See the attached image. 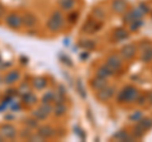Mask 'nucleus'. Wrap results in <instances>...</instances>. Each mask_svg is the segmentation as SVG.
Returning a JSON list of instances; mask_svg holds the SVG:
<instances>
[{"label": "nucleus", "instance_id": "nucleus-1", "mask_svg": "<svg viewBox=\"0 0 152 142\" xmlns=\"http://www.w3.org/2000/svg\"><path fill=\"white\" fill-rule=\"evenodd\" d=\"M138 89L134 88V86H126L123 88L122 90L118 93L117 95V102L119 104H123V103H134L137 97H138Z\"/></svg>", "mask_w": 152, "mask_h": 142}, {"label": "nucleus", "instance_id": "nucleus-2", "mask_svg": "<svg viewBox=\"0 0 152 142\" xmlns=\"http://www.w3.org/2000/svg\"><path fill=\"white\" fill-rule=\"evenodd\" d=\"M64 22H65V18L62 15V13L60 10H56L52 13L50 19L47 20V28H48L51 32H57L64 27Z\"/></svg>", "mask_w": 152, "mask_h": 142}, {"label": "nucleus", "instance_id": "nucleus-3", "mask_svg": "<svg viewBox=\"0 0 152 142\" xmlns=\"http://www.w3.org/2000/svg\"><path fill=\"white\" fill-rule=\"evenodd\" d=\"M103 27V22L98 20L95 18H89V19L85 22V24L83 26V32L88 33V34H94L102 29Z\"/></svg>", "mask_w": 152, "mask_h": 142}, {"label": "nucleus", "instance_id": "nucleus-4", "mask_svg": "<svg viewBox=\"0 0 152 142\" xmlns=\"http://www.w3.org/2000/svg\"><path fill=\"white\" fill-rule=\"evenodd\" d=\"M107 65L113 70L114 75H115L118 71L122 70V66H123V59L117 53H113V55H109L108 59H107Z\"/></svg>", "mask_w": 152, "mask_h": 142}, {"label": "nucleus", "instance_id": "nucleus-5", "mask_svg": "<svg viewBox=\"0 0 152 142\" xmlns=\"http://www.w3.org/2000/svg\"><path fill=\"white\" fill-rule=\"evenodd\" d=\"M114 94H115V86L114 85H107L100 90H98L96 98L99 102H108L109 99L113 98Z\"/></svg>", "mask_w": 152, "mask_h": 142}, {"label": "nucleus", "instance_id": "nucleus-6", "mask_svg": "<svg viewBox=\"0 0 152 142\" xmlns=\"http://www.w3.org/2000/svg\"><path fill=\"white\" fill-rule=\"evenodd\" d=\"M5 23L12 29H18V28L22 26V17L15 13H10L5 17Z\"/></svg>", "mask_w": 152, "mask_h": 142}, {"label": "nucleus", "instance_id": "nucleus-7", "mask_svg": "<svg viewBox=\"0 0 152 142\" xmlns=\"http://www.w3.org/2000/svg\"><path fill=\"white\" fill-rule=\"evenodd\" d=\"M137 52V46L133 45V43H129V45H126L122 47L121 50V55H122V59L123 60H131L134 57Z\"/></svg>", "mask_w": 152, "mask_h": 142}, {"label": "nucleus", "instance_id": "nucleus-8", "mask_svg": "<svg viewBox=\"0 0 152 142\" xmlns=\"http://www.w3.org/2000/svg\"><path fill=\"white\" fill-rule=\"evenodd\" d=\"M0 133L5 140H13L14 137L17 136V128L13 124H4L1 127V131Z\"/></svg>", "mask_w": 152, "mask_h": 142}, {"label": "nucleus", "instance_id": "nucleus-9", "mask_svg": "<svg viewBox=\"0 0 152 142\" xmlns=\"http://www.w3.org/2000/svg\"><path fill=\"white\" fill-rule=\"evenodd\" d=\"M127 3L126 0H113L112 1V9L117 14H124L127 12Z\"/></svg>", "mask_w": 152, "mask_h": 142}, {"label": "nucleus", "instance_id": "nucleus-10", "mask_svg": "<svg viewBox=\"0 0 152 142\" xmlns=\"http://www.w3.org/2000/svg\"><path fill=\"white\" fill-rule=\"evenodd\" d=\"M108 85V80L107 78H100V76H95L94 79L90 80V86H91L94 90H100L104 86Z\"/></svg>", "mask_w": 152, "mask_h": 142}, {"label": "nucleus", "instance_id": "nucleus-11", "mask_svg": "<svg viewBox=\"0 0 152 142\" xmlns=\"http://www.w3.org/2000/svg\"><path fill=\"white\" fill-rule=\"evenodd\" d=\"M36 23H37V18H36V15H33L31 13H27L22 17V24H24L28 28L34 27Z\"/></svg>", "mask_w": 152, "mask_h": 142}, {"label": "nucleus", "instance_id": "nucleus-12", "mask_svg": "<svg viewBox=\"0 0 152 142\" xmlns=\"http://www.w3.org/2000/svg\"><path fill=\"white\" fill-rule=\"evenodd\" d=\"M38 135L42 136L43 138H51L52 136H55V130L50 126H42L38 128Z\"/></svg>", "mask_w": 152, "mask_h": 142}, {"label": "nucleus", "instance_id": "nucleus-13", "mask_svg": "<svg viewBox=\"0 0 152 142\" xmlns=\"http://www.w3.org/2000/svg\"><path fill=\"white\" fill-rule=\"evenodd\" d=\"M129 38V33L127 32V29L124 28H117L114 31V40L117 42H121V41H126Z\"/></svg>", "mask_w": 152, "mask_h": 142}, {"label": "nucleus", "instance_id": "nucleus-14", "mask_svg": "<svg viewBox=\"0 0 152 142\" xmlns=\"http://www.w3.org/2000/svg\"><path fill=\"white\" fill-rule=\"evenodd\" d=\"M112 75H114L113 72V70L109 67V66L105 64V65H103L100 66L98 70H96V76H100V78H109V76H112Z\"/></svg>", "mask_w": 152, "mask_h": 142}, {"label": "nucleus", "instance_id": "nucleus-15", "mask_svg": "<svg viewBox=\"0 0 152 142\" xmlns=\"http://www.w3.org/2000/svg\"><path fill=\"white\" fill-rule=\"evenodd\" d=\"M79 46L81 47L83 50L93 51V50H95V47H96V43H95V41H93V40L83 38V40H80V41H79Z\"/></svg>", "mask_w": 152, "mask_h": 142}, {"label": "nucleus", "instance_id": "nucleus-16", "mask_svg": "<svg viewBox=\"0 0 152 142\" xmlns=\"http://www.w3.org/2000/svg\"><path fill=\"white\" fill-rule=\"evenodd\" d=\"M91 15L95 18V19L102 20V22L105 19V12H104V9H102L100 7H95L91 12Z\"/></svg>", "mask_w": 152, "mask_h": 142}, {"label": "nucleus", "instance_id": "nucleus-17", "mask_svg": "<svg viewBox=\"0 0 152 142\" xmlns=\"http://www.w3.org/2000/svg\"><path fill=\"white\" fill-rule=\"evenodd\" d=\"M146 132H147V131H145V130L142 128V127H141L140 124H137V126L133 127L132 135L134 136V138H136V140H141V138H143V137H145Z\"/></svg>", "mask_w": 152, "mask_h": 142}, {"label": "nucleus", "instance_id": "nucleus-18", "mask_svg": "<svg viewBox=\"0 0 152 142\" xmlns=\"http://www.w3.org/2000/svg\"><path fill=\"white\" fill-rule=\"evenodd\" d=\"M52 112H53L57 117H61V116L66 114V112H67V107H66L64 103H58V104H56L55 105V108H53V111Z\"/></svg>", "mask_w": 152, "mask_h": 142}, {"label": "nucleus", "instance_id": "nucleus-19", "mask_svg": "<svg viewBox=\"0 0 152 142\" xmlns=\"http://www.w3.org/2000/svg\"><path fill=\"white\" fill-rule=\"evenodd\" d=\"M138 124L145 131H150V130H152V118H143L142 117L138 121Z\"/></svg>", "mask_w": 152, "mask_h": 142}, {"label": "nucleus", "instance_id": "nucleus-20", "mask_svg": "<svg viewBox=\"0 0 152 142\" xmlns=\"http://www.w3.org/2000/svg\"><path fill=\"white\" fill-rule=\"evenodd\" d=\"M141 61H142V62H151V61H152V46L142 51Z\"/></svg>", "mask_w": 152, "mask_h": 142}, {"label": "nucleus", "instance_id": "nucleus-21", "mask_svg": "<svg viewBox=\"0 0 152 142\" xmlns=\"http://www.w3.org/2000/svg\"><path fill=\"white\" fill-rule=\"evenodd\" d=\"M33 86H34L37 90H42L47 86V80L43 79V78H37L33 80Z\"/></svg>", "mask_w": 152, "mask_h": 142}, {"label": "nucleus", "instance_id": "nucleus-22", "mask_svg": "<svg viewBox=\"0 0 152 142\" xmlns=\"http://www.w3.org/2000/svg\"><path fill=\"white\" fill-rule=\"evenodd\" d=\"M19 78H20V74H19L18 71H12V72H9L5 76V83L7 84H13V83H15Z\"/></svg>", "mask_w": 152, "mask_h": 142}, {"label": "nucleus", "instance_id": "nucleus-23", "mask_svg": "<svg viewBox=\"0 0 152 142\" xmlns=\"http://www.w3.org/2000/svg\"><path fill=\"white\" fill-rule=\"evenodd\" d=\"M58 3L62 10H71L75 5V0H60Z\"/></svg>", "mask_w": 152, "mask_h": 142}, {"label": "nucleus", "instance_id": "nucleus-24", "mask_svg": "<svg viewBox=\"0 0 152 142\" xmlns=\"http://www.w3.org/2000/svg\"><path fill=\"white\" fill-rule=\"evenodd\" d=\"M76 90H77V93L80 94V97H81L83 99H86V91H85L84 84H83V81L80 79L76 81Z\"/></svg>", "mask_w": 152, "mask_h": 142}, {"label": "nucleus", "instance_id": "nucleus-25", "mask_svg": "<svg viewBox=\"0 0 152 142\" xmlns=\"http://www.w3.org/2000/svg\"><path fill=\"white\" fill-rule=\"evenodd\" d=\"M142 24H143V20H142V18H141V19L133 20L131 24H129V31H131V32H137V31H138L140 28L142 27Z\"/></svg>", "mask_w": 152, "mask_h": 142}, {"label": "nucleus", "instance_id": "nucleus-26", "mask_svg": "<svg viewBox=\"0 0 152 142\" xmlns=\"http://www.w3.org/2000/svg\"><path fill=\"white\" fill-rule=\"evenodd\" d=\"M23 102L27 103L28 105H32V104H34V103L37 102V98H36L34 95H33L32 93L28 91V93H26V95L23 97Z\"/></svg>", "mask_w": 152, "mask_h": 142}, {"label": "nucleus", "instance_id": "nucleus-27", "mask_svg": "<svg viewBox=\"0 0 152 142\" xmlns=\"http://www.w3.org/2000/svg\"><path fill=\"white\" fill-rule=\"evenodd\" d=\"M133 20H136V17L132 10L128 13H124V15H123V23H124V24H131Z\"/></svg>", "mask_w": 152, "mask_h": 142}, {"label": "nucleus", "instance_id": "nucleus-28", "mask_svg": "<svg viewBox=\"0 0 152 142\" xmlns=\"http://www.w3.org/2000/svg\"><path fill=\"white\" fill-rule=\"evenodd\" d=\"M32 116L34 117L37 121H43V119H46V118H47V114H46L45 112H42L39 108H38V109H36V111H33V112H32Z\"/></svg>", "mask_w": 152, "mask_h": 142}, {"label": "nucleus", "instance_id": "nucleus-29", "mask_svg": "<svg viewBox=\"0 0 152 142\" xmlns=\"http://www.w3.org/2000/svg\"><path fill=\"white\" fill-rule=\"evenodd\" d=\"M39 109H41L42 112H45L46 114L48 116L50 113L53 111V108H52V105H51L50 103H42V104H41V107H39Z\"/></svg>", "mask_w": 152, "mask_h": 142}, {"label": "nucleus", "instance_id": "nucleus-30", "mask_svg": "<svg viewBox=\"0 0 152 142\" xmlns=\"http://www.w3.org/2000/svg\"><path fill=\"white\" fill-rule=\"evenodd\" d=\"M136 103L138 104L140 107L146 105V103H147V95H146V94H138V97H137V99H136Z\"/></svg>", "mask_w": 152, "mask_h": 142}, {"label": "nucleus", "instance_id": "nucleus-31", "mask_svg": "<svg viewBox=\"0 0 152 142\" xmlns=\"http://www.w3.org/2000/svg\"><path fill=\"white\" fill-rule=\"evenodd\" d=\"M126 135H127V131L121 130V131H118V132H115V133L113 135V138L117 140V141H123V138H124Z\"/></svg>", "mask_w": 152, "mask_h": 142}, {"label": "nucleus", "instance_id": "nucleus-32", "mask_svg": "<svg viewBox=\"0 0 152 142\" xmlns=\"http://www.w3.org/2000/svg\"><path fill=\"white\" fill-rule=\"evenodd\" d=\"M151 46H152V43H151L150 41L143 40V41H141L140 43H138V46H137V48H138V50H141V51H143V50L148 48V47H151Z\"/></svg>", "mask_w": 152, "mask_h": 142}, {"label": "nucleus", "instance_id": "nucleus-33", "mask_svg": "<svg viewBox=\"0 0 152 142\" xmlns=\"http://www.w3.org/2000/svg\"><path fill=\"white\" fill-rule=\"evenodd\" d=\"M142 118V112L141 111H136L134 113H132V114L129 116V121L131 122H137V121H140Z\"/></svg>", "mask_w": 152, "mask_h": 142}, {"label": "nucleus", "instance_id": "nucleus-34", "mask_svg": "<svg viewBox=\"0 0 152 142\" xmlns=\"http://www.w3.org/2000/svg\"><path fill=\"white\" fill-rule=\"evenodd\" d=\"M77 18H79V13L77 12H72L70 14V15L67 17V20L71 23V24H75L76 22H77Z\"/></svg>", "mask_w": 152, "mask_h": 142}, {"label": "nucleus", "instance_id": "nucleus-35", "mask_svg": "<svg viewBox=\"0 0 152 142\" xmlns=\"http://www.w3.org/2000/svg\"><path fill=\"white\" fill-rule=\"evenodd\" d=\"M53 95H55V94L52 93V91H47V94H45L43 98H42V102H43V103L52 102V100H53Z\"/></svg>", "mask_w": 152, "mask_h": 142}, {"label": "nucleus", "instance_id": "nucleus-36", "mask_svg": "<svg viewBox=\"0 0 152 142\" xmlns=\"http://www.w3.org/2000/svg\"><path fill=\"white\" fill-rule=\"evenodd\" d=\"M64 100H65L64 94L58 93V94H55V95H53V102H55L56 104H58V103H64Z\"/></svg>", "mask_w": 152, "mask_h": 142}, {"label": "nucleus", "instance_id": "nucleus-37", "mask_svg": "<svg viewBox=\"0 0 152 142\" xmlns=\"http://www.w3.org/2000/svg\"><path fill=\"white\" fill-rule=\"evenodd\" d=\"M74 130H75V133L77 135L81 140H85V138H86V135H85V132H84L81 128H79V127H75Z\"/></svg>", "mask_w": 152, "mask_h": 142}, {"label": "nucleus", "instance_id": "nucleus-38", "mask_svg": "<svg viewBox=\"0 0 152 142\" xmlns=\"http://www.w3.org/2000/svg\"><path fill=\"white\" fill-rule=\"evenodd\" d=\"M138 8H140V10H141L142 13H143V14H147V13H150V7H148V5H146L145 3H141Z\"/></svg>", "mask_w": 152, "mask_h": 142}, {"label": "nucleus", "instance_id": "nucleus-39", "mask_svg": "<svg viewBox=\"0 0 152 142\" xmlns=\"http://www.w3.org/2000/svg\"><path fill=\"white\" fill-rule=\"evenodd\" d=\"M37 119H27V124L31 127V128H37L38 127V123L36 122Z\"/></svg>", "mask_w": 152, "mask_h": 142}, {"label": "nucleus", "instance_id": "nucleus-40", "mask_svg": "<svg viewBox=\"0 0 152 142\" xmlns=\"http://www.w3.org/2000/svg\"><path fill=\"white\" fill-rule=\"evenodd\" d=\"M132 141H136V138H134V136L133 135H126L124 136V138H123V141L122 142H132Z\"/></svg>", "mask_w": 152, "mask_h": 142}, {"label": "nucleus", "instance_id": "nucleus-41", "mask_svg": "<svg viewBox=\"0 0 152 142\" xmlns=\"http://www.w3.org/2000/svg\"><path fill=\"white\" fill-rule=\"evenodd\" d=\"M62 62L67 64L69 66H72V62H71V61H70V59L67 57V56H62Z\"/></svg>", "mask_w": 152, "mask_h": 142}, {"label": "nucleus", "instance_id": "nucleus-42", "mask_svg": "<svg viewBox=\"0 0 152 142\" xmlns=\"http://www.w3.org/2000/svg\"><path fill=\"white\" fill-rule=\"evenodd\" d=\"M146 95H147V103H148L150 105H152V90L148 94H146Z\"/></svg>", "mask_w": 152, "mask_h": 142}, {"label": "nucleus", "instance_id": "nucleus-43", "mask_svg": "<svg viewBox=\"0 0 152 142\" xmlns=\"http://www.w3.org/2000/svg\"><path fill=\"white\" fill-rule=\"evenodd\" d=\"M4 14H5V8H4L1 4H0V18H3Z\"/></svg>", "mask_w": 152, "mask_h": 142}, {"label": "nucleus", "instance_id": "nucleus-44", "mask_svg": "<svg viewBox=\"0 0 152 142\" xmlns=\"http://www.w3.org/2000/svg\"><path fill=\"white\" fill-rule=\"evenodd\" d=\"M88 57H89V53H88V52H84V53L80 55V59H81L83 61H84L85 59H88Z\"/></svg>", "mask_w": 152, "mask_h": 142}]
</instances>
